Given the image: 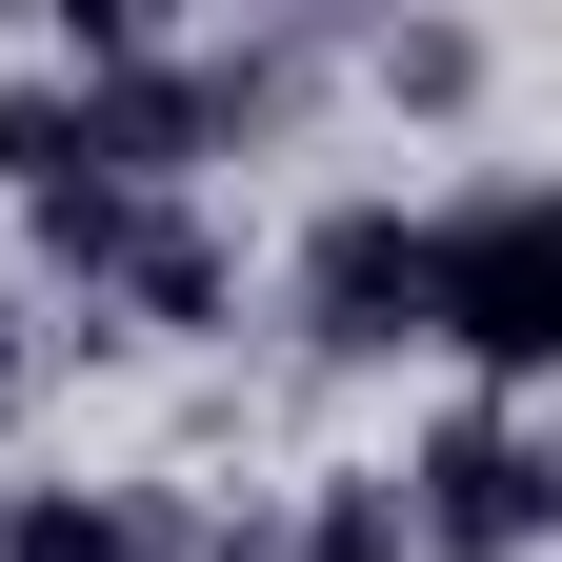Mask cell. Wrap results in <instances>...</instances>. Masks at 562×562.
<instances>
[{
  "label": "cell",
  "mask_w": 562,
  "mask_h": 562,
  "mask_svg": "<svg viewBox=\"0 0 562 562\" xmlns=\"http://www.w3.org/2000/svg\"><path fill=\"white\" fill-rule=\"evenodd\" d=\"M21 382H41V341H21V322H0V422H21Z\"/></svg>",
  "instance_id": "9"
},
{
  "label": "cell",
  "mask_w": 562,
  "mask_h": 562,
  "mask_svg": "<svg viewBox=\"0 0 562 562\" xmlns=\"http://www.w3.org/2000/svg\"><path fill=\"white\" fill-rule=\"evenodd\" d=\"M222 302H241V261H222V222H201V201H140V241L101 261V302H81V322H140V341H201Z\"/></svg>",
  "instance_id": "4"
},
{
  "label": "cell",
  "mask_w": 562,
  "mask_h": 562,
  "mask_svg": "<svg viewBox=\"0 0 562 562\" xmlns=\"http://www.w3.org/2000/svg\"><path fill=\"white\" fill-rule=\"evenodd\" d=\"M281 562H402V503H382V462H341L302 522H281Z\"/></svg>",
  "instance_id": "7"
},
{
  "label": "cell",
  "mask_w": 562,
  "mask_h": 562,
  "mask_svg": "<svg viewBox=\"0 0 562 562\" xmlns=\"http://www.w3.org/2000/svg\"><path fill=\"white\" fill-rule=\"evenodd\" d=\"M422 341H462L482 402H522L562 362V181H442L422 201Z\"/></svg>",
  "instance_id": "1"
},
{
  "label": "cell",
  "mask_w": 562,
  "mask_h": 562,
  "mask_svg": "<svg viewBox=\"0 0 562 562\" xmlns=\"http://www.w3.org/2000/svg\"><path fill=\"white\" fill-rule=\"evenodd\" d=\"M382 503H402V562H522V542L562 522V462H542L522 402H442V422L382 462Z\"/></svg>",
  "instance_id": "2"
},
{
  "label": "cell",
  "mask_w": 562,
  "mask_h": 562,
  "mask_svg": "<svg viewBox=\"0 0 562 562\" xmlns=\"http://www.w3.org/2000/svg\"><path fill=\"white\" fill-rule=\"evenodd\" d=\"M0 562H201V522L140 482H0Z\"/></svg>",
  "instance_id": "5"
},
{
  "label": "cell",
  "mask_w": 562,
  "mask_h": 562,
  "mask_svg": "<svg viewBox=\"0 0 562 562\" xmlns=\"http://www.w3.org/2000/svg\"><path fill=\"white\" fill-rule=\"evenodd\" d=\"M382 101H422V121L482 101V41H462V21H402V41H382Z\"/></svg>",
  "instance_id": "8"
},
{
  "label": "cell",
  "mask_w": 562,
  "mask_h": 562,
  "mask_svg": "<svg viewBox=\"0 0 562 562\" xmlns=\"http://www.w3.org/2000/svg\"><path fill=\"white\" fill-rule=\"evenodd\" d=\"M281 302H302V341H322V362H382V341H422V201H402V181H341L322 222H302V261H281Z\"/></svg>",
  "instance_id": "3"
},
{
  "label": "cell",
  "mask_w": 562,
  "mask_h": 562,
  "mask_svg": "<svg viewBox=\"0 0 562 562\" xmlns=\"http://www.w3.org/2000/svg\"><path fill=\"white\" fill-rule=\"evenodd\" d=\"M0 181H21V201L101 181V161H81V101H60V81H0Z\"/></svg>",
  "instance_id": "6"
}]
</instances>
